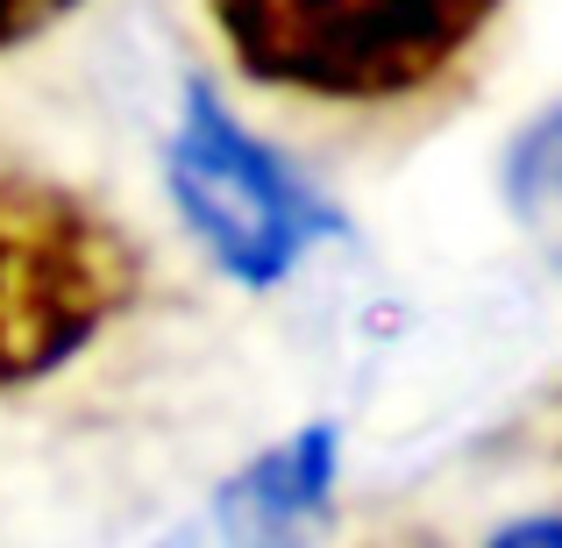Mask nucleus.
Listing matches in <instances>:
<instances>
[{
  "instance_id": "obj_1",
  "label": "nucleus",
  "mask_w": 562,
  "mask_h": 548,
  "mask_svg": "<svg viewBox=\"0 0 562 548\" xmlns=\"http://www.w3.org/2000/svg\"><path fill=\"white\" fill-rule=\"evenodd\" d=\"M506 0H206L243 86L321 122L420 114L477 65Z\"/></svg>"
},
{
  "instance_id": "obj_2",
  "label": "nucleus",
  "mask_w": 562,
  "mask_h": 548,
  "mask_svg": "<svg viewBox=\"0 0 562 548\" xmlns=\"http://www.w3.org/2000/svg\"><path fill=\"white\" fill-rule=\"evenodd\" d=\"M143 292V249L108 206L0 171V392L79 364Z\"/></svg>"
},
{
  "instance_id": "obj_3",
  "label": "nucleus",
  "mask_w": 562,
  "mask_h": 548,
  "mask_svg": "<svg viewBox=\"0 0 562 548\" xmlns=\"http://www.w3.org/2000/svg\"><path fill=\"white\" fill-rule=\"evenodd\" d=\"M165 192L200 257L243 292L285 286L306 249L342 235V206L285 150L249 136L214 79H186L179 93V122L165 136Z\"/></svg>"
},
{
  "instance_id": "obj_4",
  "label": "nucleus",
  "mask_w": 562,
  "mask_h": 548,
  "mask_svg": "<svg viewBox=\"0 0 562 548\" xmlns=\"http://www.w3.org/2000/svg\"><path fill=\"white\" fill-rule=\"evenodd\" d=\"M342 484V427L306 421L257 449L150 548H306Z\"/></svg>"
},
{
  "instance_id": "obj_5",
  "label": "nucleus",
  "mask_w": 562,
  "mask_h": 548,
  "mask_svg": "<svg viewBox=\"0 0 562 548\" xmlns=\"http://www.w3.org/2000/svg\"><path fill=\"white\" fill-rule=\"evenodd\" d=\"M498 200L541 264L562 278V100L527 114L498 157Z\"/></svg>"
},
{
  "instance_id": "obj_6",
  "label": "nucleus",
  "mask_w": 562,
  "mask_h": 548,
  "mask_svg": "<svg viewBox=\"0 0 562 548\" xmlns=\"http://www.w3.org/2000/svg\"><path fill=\"white\" fill-rule=\"evenodd\" d=\"M71 8H79V0H0V51L43 36V29H50L57 14H71Z\"/></svg>"
},
{
  "instance_id": "obj_7",
  "label": "nucleus",
  "mask_w": 562,
  "mask_h": 548,
  "mask_svg": "<svg viewBox=\"0 0 562 548\" xmlns=\"http://www.w3.org/2000/svg\"><path fill=\"white\" fill-rule=\"evenodd\" d=\"M484 548H562V513H520V521L492 527Z\"/></svg>"
}]
</instances>
